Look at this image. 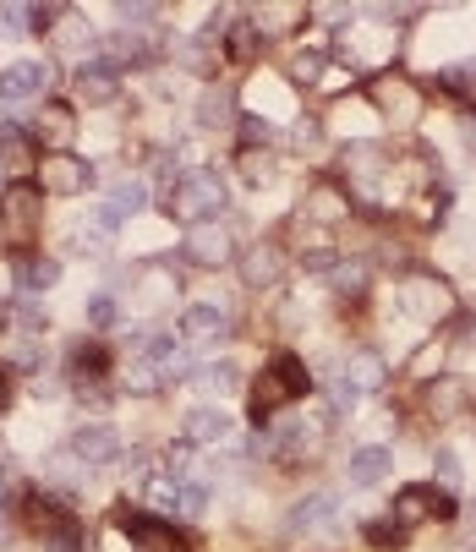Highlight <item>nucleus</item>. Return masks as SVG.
I'll use <instances>...</instances> for the list:
<instances>
[{
	"label": "nucleus",
	"mask_w": 476,
	"mask_h": 552,
	"mask_svg": "<svg viewBox=\"0 0 476 552\" xmlns=\"http://www.w3.org/2000/svg\"><path fill=\"white\" fill-rule=\"evenodd\" d=\"M383 378H389V372H383V361L367 356V350H362V356H351V361H345V372H340V383H351L356 394H378Z\"/></svg>",
	"instance_id": "dca6fc26"
},
{
	"label": "nucleus",
	"mask_w": 476,
	"mask_h": 552,
	"mask_svg": "<svg viewBox=\"0 0 476 552\" xmlns=\"http://www.w3.org/2000/svg\"><path fill=\"white\" fill-rule=\"evenodd\" d=\"M290 22H301L296 6H269V11H258V22H252V28H258V33H280V28H290Z\"/></svg>",
	"instance_id": "a878e982"
},
{
	"label": "nucleus",
	"mask_w": 476,
	"mask_h": 552,
	"mask_svg": "<svg viewBox=\"0 0 476 552\" xmlns=\"http://www.w3.org/2000/svg\"><path fill=\"white\" fill-rule=\"evenodd\" d=\"M154 465H159V454H148V449H143V454H132V460H126V476H132L137 487H143V481L154 476Z\"/></svg>",
	"instance_id": "7c9ffc66"
},
{
	"label": "nucleus",
	"mask_w": 476,
	"mask_h": 552,
	"mask_svg": "<svg viewBox=\"0 0 476 552\" xmlns=\"http://www.w3.org/2000/svg\"><path fill=\"white\" fill-rule=\"evenodd\" d=\"M44 82H50V66H44V61H17V66H6V72H0V99L22 104V99H33Z\"/></svg>",
	"instance_id": "9d476101"
},
{
	"label": "nucleus",
	"mask_w": 476,
	"mask_h": 552,
	"mask_svg": "<svg viewBox=\"0 0 476 552\" xmlns=\"http://www.w3.org/2000/svg\"><path fill=\"white\" fill-rule=\"evenodd\" d=\"M187 438L203 443V449H214V443H230V438H236V421H230L225 410L203 405V410H192V416H187Z\"/></svg>",
	"instance_id": "4468645a"
},
{
	"label": "nucleus",
	"mask_w": 476,
	"mask_h": 552,
	"mask_svg": "<svg viewBox=\"0 0 476 552\" xmlns=\"http://www.w3.org/2000/svg\"><path fill=\"white\" fill-rule=\"evenodd\" d=\"M329 279H334V290H345V296H362V290H367V268H362V263L329 268Z\"/></svg>",
	"instance_id": "393cba45"
},
{
	"label": "nucleus",
	"mask_w": 476,
	"mask_h": 552,
	"mask_svg": "<svg viewBox=\"0 0 476 552\" xmlns=\"http://www.w3.org/2000/svg\"><path fill=\"white\" fill-rule=\"evenodd\" d=\"M296 394H307V367L296 356H274L269 372H258V389H252V421L274 416L280 405H290Z\"/></svg>",
	"instance_id": "f257e3e1"
},
{
	"label": "nucleus",
	"mask_w": 476,
	"mask_h": 552,
	"mask_svg": "<svg viewBox=\"0 0 476 552\" xmlns=\"http://www.w3.org/2000/svg\"><path fill=\"white\" fill-rule=\"evenodd\" d=\"M400 301L416 317H427V323H438V317L455 312V290H449V279H438V274H411L400 285Z\"/></svg>",
	"instance_id": "7ed1b4c3"
},
{
	"label": "nucleus",
	"mask_w": 476,
	"mask_h": 552,
	"mask_svg": "<svg viewBox=\"0 0 476 552\" xmlns=\"http://www.w3.org/2000/svg\"><path fill=\"white\" fill-rule=\"evenodd\" d=\"M225 203V181H219L214 170H192V175H181V186H170V197H165V208L176 219H187V225H203L214 208Z\"/></svg>",
	"instance_id": "f03ea898"
},
{
	"label": "nucleus",
	"mask_w": 476,
	"mask_h": 552,
	"mask_svg": "<svg viewBox=\"0 0 476 552\" xmlns=\"http://www.w3.org/2000/svg\"><path fill=\"white\" fill-rule=\"evenodd\" d=\"M290 525H296V531H334V525H340V498H334V492H312V498H301L296 509H290Z\"/></svg>",
	"instance_id": "f8f14e48"
},
{
	"label": "nucleus",
	"mask_w": 476,
	"mask_h": 552,
	"mask_svg": "<svg viewBox=\"0 0 476 552\" xmlns=\"http://www.w3.org/2000/svg\"><path fill=\"white\" fill-rule=\"evenodd\" d=\"M225 115H230V93H203V104H197V121H203V126H214V121H225Z\"/></svg>",
	"instance_id": "cd10ccee"
},
{
	"label": "nucleus",
	"mask_w": 476,
	"mask_h": 552,
	"mask_svg": "<svg viewBox=\"0 0 476 552\" xmlns=\"http://www.w3.org/2000/svg\"><path fill=\"white\" fill-rule=\"evenodd\" d=\"M241 132H247V143H269V132H274V126L263 121V115H247V121H241Z\"/></svg>",
	"instance_id": "c9c22d12"
},
{
	"label": "nucleus",
	"mask_w": 476,
	"mask_h": 552,
	"mask_svg": "<svg viewBox=\"0 0 476 552\" xmlns=\"http://www.w3.org/2000/svg\"><path fill=\"white\" fill-rule=\"evenodd\" d=\"M148 55V39H137V33H115L110 39V61H143Z\"/></svg>",
	"instance_id": "bb28decb"
},
{
	"label": "nucleus",
	"mask_w": 476,
	"mask_h": 552,
	"mask_svg": "<svg viewBox=\"0 0 476 552\" xmlns=\"http://www.w3.org/2000/svg\"><path fill=\"white\" fill-rule=\"evenodd\" d=\"M6 399H11V389H6V372H0V410H6Z\"/></svg>",
	"instance_id": "37998d69"
},
{
	"label": "nucleus",
	"mask_w": 476,
	"mask_h": 552,
	"mask_svg": "<svg viewBox=\"0 0 476 552\" xmlns=\"http://www.w3.org/2000/svg\"><path fill=\"white\" fill-rule=\"evenodd\" d=\"M433 367H438V350H433V356H416V361H411V372H416V378H427Z\"/></svg>",
	"instance_id": "a19ab883"
},
{
	"label": "nucleus",
	"mask_w": 476,
	"mask_h": 552,
	"mask_svg": "<svg viewBox=\"0 0 476 552\" xmlns=\"http://www.w3.org/2000/svg\"><path fill=\"white\" fill-rule=\"evenodd\" d=\"M252 39H258L252 28H236V33H230V55H241V61H247V55H252Z\"/></svg>",
	"instance_id": "58836bf2"
},
{
	"label": "nucleus",
	"mask_w": 476,
	"mask_h": 552,
	"mask_svg": "<svg viewBox=\"0 0 476 552\" xmlns=\"http://www.w3.org/2000/svg\"><path fill=\"white\" fill-rule=\"evenodd\" d=\"M427 514H455V503H449L444 492H433V487H405L400 498H394V525H400V531L422 525Z\"/></svg>",
	"instance_id": "39448f33"
},
{
	"label": "nucleus",
	"mask_w": 476,
	"mask_h": 552,
	"mask_svg": "<svg viewBox=\"0 0 476 552\" xmlns=\"http://www.w3.org/2000/svg\"><path fill=\"white\" fill-rule=\"evenodd\" d=\"M126 536H132L137 552H187V536L170 531L165 520H148V514H132V520H126Z\"/></svg>",
	"instance_id": "0eeeda50"
},
{
	"label": "nucleus",
	"mask_w": 476,
	"mask_h": 552,
	"mask_svg": "<svg viewBox=\"0 0 476 552\" xmlns=\"http://www.w3.org/2000/svg\"><path fill=\"white\" fill-rule=\"evenodd\" d=\"M61 279V263L55 257H17V285L22 290H50Z\"/></svg>",
	"instance_id": "6ab92c4d"
},
{
	"label": "nucleus",
	"mask_w": 476,
	"mask_h": 552,
	"mask_svg": "<svg viewBox=\"0 0 476 552\" xmlns=\"http://www.w3.org/2000/svg\"><path fill=\"white\" fill-rule=\"evenodd\" d=\"M373 99H378V110L389 115L394 126H405V121H416V115H422V88H411L405 77H383Z\"/></svg>",
	"instance_id": "423d86ee"
},
{
	"label": "nucleus",
	"mask_w": 476,
	"mask_h": 552,
	"mask_svg": "<svg viewBox=\"0 0 476 552\" xmlns=\"http://www.w3.org/2000/svg\"><path fill=\"white\" fill-rule=\"evenodd\" d=\"M367 542H373V547H394V542H405V531L394 520H378L373 531H367Z\"/></svg>",
	"instance_id": "2f4dec72"
},
{
	"label": "nucleus",
	"mask_w": 476,
	"mask_h": 552,
	"mask_svg": "<svg viewBox=\"0 0 476 552\" xmlns=\"http://www.w3.org/2000/svg\"><path fill=\"white\" fill-rule=\"evenodd\" d=\"M33 132H39L44 143H66V137H72V110H66V104H44Z\"/></svg>",
	"instance_id": "5701e85b"
},
{
	"label": "nucleus",
	"mask_w": 476,
	"mask_h": 552,
	"mask_svg": "<svg viewBox=\"0 0 476 552\" xmlns=\"http://www.w3.org/2000/svg\"><path fill=\"white\" fill-rule=\"evenodd\" d=\"M187 263H197V268L230 263V236L219 225H192L187 230Z\"/></svg>",
	"instance_id": "9b49d317"
},
{
	"label": "nucleus",
	"mask_w": 476,
	"mask_h": 552,
	"mask_svg": "<svg viewBox=\"0 0 476 552\" xmlns=\"http://www.w3.org/2000/svg\"><path fill=\"white\" fill-rule=\"evenodd\" d=\"M88 317H94L99 328H110L115 323V296H94V301H88Z\"/></svg>",
	"instance_id": "72a5a7b5"
},
{
	"label": "nucleus",
	"mask_w": 476,
	"mask_h": 552,
	"mask_svg": "<svg viewBox=\"0 0 476 552\" xmlns=\"http://www.w3.org/2000/svg\"><path fill=\"white\" fill-rule=\"evenodd\" d=\"M471 525H476V503H471Z\"/></svg>",
	"instance_id": "c03bdc74"
},
{
	"label": "nucleus",
	"mask_w": 476,
	"mask_h": 552,
	"mask_svg": "<svg viewBox=\"0 0 476 552\" xmlns=\"http://www.w3.org/2000/svg\"><path fill=\"white\" fill-rule=\"evenodd\" d=\"M77 99L83 104H110L115 99V72L110 66H77Z\"/></svg>",
	"instance_id": "a211bd4d"
},
{
	"label": "nucleus",
	"mask_w": 476,
	"mask_h": 552,
	"mask_svg": "<svg viewBox=\"0 0 476 552\" xmlns=\"http://www.w3.org/2000/svg\"><path fill=\"white\" fill-rule=\"evenodd\" d=\"M88 181H94V170H88V159H77V154H50L39 164V186H44V192L72 197V192H83Z\"/></svg>",
	"instance_id": "20e7f679"
},
{
	"label": "nucleus",
	"mask_w": 476,
	"mask_h": 552,
	"mask_svg": "<svg viewBox=\"0 0 476 552\" xmlns=\"http://www.w3.org/2000/svg\"><path fill=\"white\" fill-rule=\"evenodd\" d=\"M143 203H148L143 181H115V186H110V203H104V214H110L115 225H121V219H132Z\"/></svg>",
	"instance_id": "aec40b11"
},
{
	"label": "nucleus",
	"mask_w": 476,
	"mask_h": 552,
	"mask_svg": "<svg viewBox=\"0 0 476 552\" xmlns=\"http://www.w3.org/2000/svg\"><path fill=\"white\" fill-rule=\"evenodd\" d=\"M61 39H66V50H77V44H94V33H88V22L66 17V22H61Z\"/></svg>",
	"instance_id": "473e14b6"
},
{
	"label": "nucleus",
	"mask_w": 476,
	"mask_h": 552,
	"mask_svg": "<svg viewBox=\"0 0 476 552\" xmlns=\"http://www.w3.org/2000/svg\"><path fill=\"white\" fill-rule=\"evenodd\" d=\"M351 481L356 487H378V481H389V449H378V443L356 449L351 454Z\"/></svg>",
	"instance_id": "f3484780"
},
{
	"label": "nucleus",
	"mask_w": 476,
	"mask_h": 552,
	"mask_svg": "<svg viewBox=\"0 0 476 552\" xmlns=\"http://www.w3.org/2000/svg\"><path fill=\"white\" fill-rule=\"evenodd\" d=\"M159 383H165V372H159L154 361H132V367H126V389L132 394H154Z\"/></svg>",
	"instance_id": "b1692460"
},
{
	"label": "nucleus",
	"mask_w": 476,
	"mask_h": 552,
	"mask_svg": "<svg viewBox=\"0 0 476 552\" xmlns=\"http://www.w3.org/2000/svg\"><path fill=\"white\" fill-rule=\"evenodd\" d=\"M72 460H83V465H110V460H121V432L115 427H83L72 438Z\"/></svg>",
	"instance_id": "1a4fd4ad"
},
{
	"label": "nucleus",
	"mask_w": 476,
	"mask_h": 552,
	"mask_svg": "<svg viewBox=\"0 0 476 552\" xmlns=\"http://www.w3.org/2000/svg\"><path fill=\"white\" fill-rule=\"evenodd\" d=\"M460 143L476 154V115H460Z\"/></svg>",
	"instance_id": "ea45409f"
},
{
	"label": "nucleus",
	"mask_w": 476,
	"mask_h": 552,
	"mask_svg": "<svg viewBox=\"0 0 476 552\" xmlns=\"http://www.w3.org/2000/svg\"><path fill=\"white\" fill-rule=\"evenodd\" d=\"M241 383V372L236 367H214V372H203V389H219V394H230Z\"/></svg>",
	"instance_id": "c756f323"
},
{
	"label": "nucleus",
	"mask_w": 476,
	"mask_h": 552,
	"mask_svg": "<svg viewBox=\"0 0 476 552\" xmlns=\"http://www.w3.org/2000/svg\"><path fill=\"white\" fill-rule=\"evenodd\" d=\"M466 552H476V547H466Z\"/></svg>",
	"instance_id": "a18cd8bd"
},
{
	"label": "nucleus",
	"mask_w": 476,
	"mask_h": 552,
	"mask_svg": "<svg viewBox=\"0 0 476 552\" xmlns=\"http://www.w3.org/2000/svg\"><path fill=\"white\" fill-rule=\"evenodd\" d=\"M444 82H449L455 93H471V82H476V61H460V66H455V72H449Z\"/></svg>",
	"instance_id": "f704fd0d"
},
{
	"label": "nucleus",
	"mask_w": 476,
	"mask_h": 552,
	"mask_svg": "<svg viewBox=\"0 0 476 552\" xmlns=\"http://www.w3.org/2000/svg\"><path fill=\"white\" fill-rule=\"evenodd\" d=\"M433 465H438V476H444V481H460V460H455L449 449H438V454H433Z\"/></svg>",
	"instance_id": "4c0bfd02"
},
{
	"label": "nucleus",
	"mask_w": 476,
	"mask_h": 552,
	"mask_svg": "<svg viewBox=\"0 0 476 552\" xmlns=\"http://www.w3.org/2000/svg\"><path fill=\"white\" fill-rule=\"evenodd\" d=\"M17 323H22V328H44V323H50V312H44L33 296H22V301H17Z\"/></svg>",
	"instance_id": "c85d7f7f"
},
{
	"label": "nucleus",
	"mask_w": 476,
	"mask_h": 552,
	"mask_svg": "<svg viewBox=\"0 0 476 552\" xmlns=\"http://www.w3.org/2000/svg\"><path fill=\"white\" fill-rule=\"evenodd\" d=\"M83 367H88V372L104 367V350H99V345H77V372H83Z\"/></svg>",
	"instance_id": "e433bc0d"
},
{
	"label": "nucleus",
	"mask_w": 476,
	"mask_h": 552,
	"mask_svg": "<svg viewBox=\"0 0 476 552\" xmlns=\"http://www.w3.org/2000/svg\"><path fill=\"white\" fill-rule=\"evenodd\" d=\"M6 492H11V471L0 465V498H6Z\"/></svg>",
	"instance_id": "79ce46f5"
},
{
	"label": "nucleus",
	"mask_w": 476,
	"mask_h": 552,
	"mask_svg": "<svg viewBox=\"0 0 476 552\" xmlns=\"http://www.w3.org/2000/svg\"><path fill=\"white\" fill-rule=\"evenodd\" d=\"M0 214H6V225L17 230V236H28V230L39 225V186H6Z\"/></svg>",
	"instance_id": "ddd939ff"
},
{
	"label": "nucleus",
	"mask_w": 476,
	"mask_h": 552,
	"mask_svg": "<svg viewBox=\"0 0 476 552\" xmlns=\"http://www.w3.org/2000/svg\"><path fill=\"white\" fill-rule=\"evenodd\" d=\"M427 410H433L438 421L460 416V410H466V383H433V389H427Z\"/></svg>",
	"instance_id": "4be33fe9"
},
{
	"label": "nucleus",
	"mask_w": 476,
	"mask_h": 552,
	"mask_svg": "<svg viewBox=\"0 0 476 552\" xmlns=\"http://www.w3.org/2000/svg\"><path fill=\"white\" fill-rule=\"evenodd\" d=\"M280 252H274V246H252L247 252V263H241V274H247V285H274V279H280Z\"/></svg>",
	"instance_id": "412c9836"
},
{
	"label": "nucleus",
	"mask_w": 476,
	"mask_h": 552,
	"mask_svg": "<svg viewBox=\"0 0 476 552\" xmlns=\"http://www.w3.org/2000/svg\"><path fill=\"white\" fill-rule=\"evenodd\" d=\"M181 334L187 339H203V345H214V339L230 334V307H219V301H197L181 317Z\"/></svg>",
	"instance_id": "6e6552de"
},
{
	"label": "nucleus",
	"mask_w": 476,
	"mask_h": 552,
	"mask_svg": "<svg viewBox=\"0 0 476 552\" xmlns=\"http://www.w3.org/2000/svg\"><path fill=\"white\" fill-rule=\"evenodd\" d=\"M307 219H318V225H340V219H351V197H345V186H312L307 192Z\"/></svg>",
	"instance_id": "2eb2a0df"
}]
</instances>
